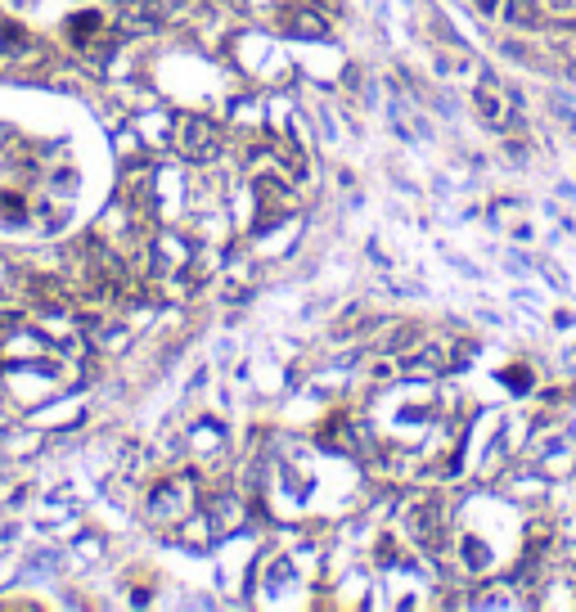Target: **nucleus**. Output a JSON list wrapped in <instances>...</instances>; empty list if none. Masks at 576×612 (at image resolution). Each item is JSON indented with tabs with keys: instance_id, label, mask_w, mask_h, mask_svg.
Instances as JSON below:
<instances>
[{
	"instance_id": "obj_3",
	"label": "nucleus",
	"mask_w": 576,
	"mask_h": 612,
	"mask_svg": "<svg viewBox=\"0 0 576 612\" xmlns=\"http://www.w3.org/2000/svg\"><path fill=\"white\" fill-rule=\"evenodd\" d=\"M473 108H477V113H482L491 126H518V117L504 113V86L495 81V72H482V77H477Z\"/></svg>"
},
{
	"instance_id": "obj_1",
	"label": "nucleus",
	"mask_w": 576,
	"mask_h": 612,
	"mask_svg": "<svg viewBox=\"0 0 576 612\" xmlns=\"http://www.w3.org/2000/svg\"><path fill=\"white\" fill-rule=\"evenodd\" d=\"M171 144H176L180 158L189 162H207L216 149H221V135H216V122L207 117H176V131H171Z\"/></svg>"
},
{
	"instance_id": "obj_10",
	"label": "nucleus",
	"mask_w": 576,
	"mask_h": 612,
	"mask_svg": "<svg viewBox=\"0 0 576 612\" xmlns=\"http://www.w3.org/2000/svg\"><path fill=\"white\" fill-rule=\"evenodd\" d=\"M567 77H572V81H576V63H567Z\"/></svg>"
},
{
	"instance_id": "obj_9",
	"label": "nucleus",
	"mask_w": 576,
	"mask_h": 612,
	"mask_svg": "<svg viewBox=\"0 0 576 612\" xmlns=\"http://www.w3.org/2000/svg\"><path fill=\"white\" fill-rule=\"evenodd\" d=\"M477 5H482V14H495V9H500L504 0H477Z\"/></svg>"
},
{
	"instance_id": "obj_8",
	"label": "nucleus",
	"mask_w": 576,
	"mask_h": 612,
	"mask_svg": "<svg viewBox=\"0 0 576 612\" xmlns=\"http://www.w3.org/2000/svg\"><path fill=\"white\" fill-rule=\"evenodd\" d=\"M509 162H513V167H522V162H527V153H522V144H509Z\"/></svg>"
},
{
	"instance_id": "obj_6",
	"label": "nucleus",
	"mask_w": 576,
	"mask_h": 612,
	"mask_svg": "<svg viewBox=\"0 0 576 612\" xmlns=\"http://www.w3.org/2000/svg\"><path fill=\"white\" fill-rule=\"evenodd\" d=\"M504 23H513V27H536L540 23V5L536 0H504Z\"/></svg>"
},
{
	"instance_id": "obj_5",
	"label": "nucleus",
	"mask_w": 576,
	"mask_h": 612,
	"mask_svg": "<svg viewBox=\"0 0 576 612\" xmlns=\"http://www.w3.org/2000/svg\"><path fill=\"white\" fill-rule=\"evenodd\" d=\"M441 527H446V518H441V504L423 500V504H414V509H410V536L419 540L423 549L437 545V540H441Z\"/></svg>"
},
{
	"instance_id": "obj_7",
	"label": "nucleus",
	"mask_w": 576,
	"mask_h": 612,
	"mask_svg": "<svg viewBox=\"0 0 576 612\" xmlns=\"http://www.w3.org/2000/svg\"><path fill=\"white\" fill-rule=\"evenodd\" d=\"M144 5V14H158V18H171V14H180V9L189 5V0H140Z\"/></svg>"
},
{
	"instance_id": "obj_4",
	"label": "nucleus",
	"mask_w": 576,
	"mask_h": 612,
	"mask_svg": "<svg viewBox=\"0 0 576 612\" xmlns=\"http://www.w3.org/2000/svg\"><path fill=\"white\" fill-rule=\"evenodd\" d=\"M284 32L293 41H324L329 36V14L315 5H293V9H284Z\"/></svg>"
},
{
	"instance_id": "obj_2",
	"label": "nucleus",
	"mask_w": 576,
	"mask_h": 612,
	"mask_svg": "<svg viewBox=\"0 0 576 612\" xmlns=\"http://www.w3.org/2000/svg\"><path fill=\"white\" fill-rule=\"evenodd\" d=\"M149 518L153 522H185V518H194V486H189V477L162 482L158 491L149 495Z\"/></svg>"
}]
</instances>
